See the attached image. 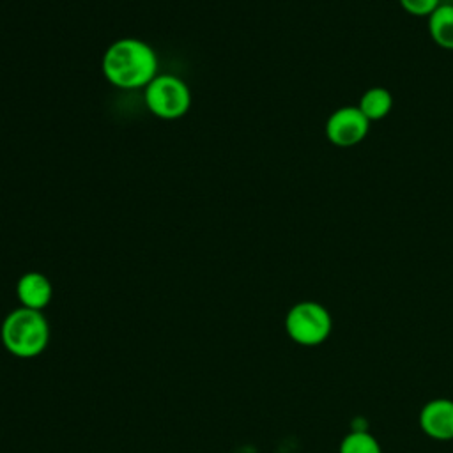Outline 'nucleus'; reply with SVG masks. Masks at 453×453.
<instances>
[{"mask_svg":"<svg viewBox=\"0 0 453 453\" xmlns=\"http://www.w3.org/2000/svg\"><path fill=\"white\" fill-rule=\"evenodd\" d=\"M50 322L39 310L18 306L9 311L0 326V340L9 354L32 359L44 352L50 343Z\"/></svg>","mask_w":453,"mask_h":453,"instance_id":"obj_2","label":"nucleus"},{"mask_svg":"<svg viewBox=\"0 0 453 453\" xmlns=\"http://www.w3.org/2000/svg\"><path fill=\"white\" fill-rule=\"evenodd\" d=\"M426 30L435 46L453 51V4L442 2L426 18Z\"/></svg>","mask_w":453,"mask_h":453,"instance_id":"obj_8","label":"nucleus"},{"mask_svg":"<svg viewBox=\"0 0 453 453\" xmlns=\"http://www.w3.org/2000/svg\"><path fill=\"white\" fill-rule=\"evenodd\" d=\"M285 331L294 343L317 347L329 338L333 319L324 304L317 301H299L290 306L285 315Z\"/></svg>","mask_w":453,"mask_h":453,"instance_id":"obj_3","label":"nucleus"},{"mask_svg":"<svg viewBox=\"0 0 453 453\" xmlns=\"http://www.w3.org/2000/svg\"><path fill=\"white\" fill-rule=\"evenodd\" d=\"M101 69L113 87L145 88L157 74V55L143 39L120 37L103 53Z\"/></svg>","mask_w":453,"mask_h":453,"instance_id":"obj_1","label":"nucleus"},{"mask_svg":"<svg viewBox=\"0 0 453 453\" xmlns=\"http://www.w3.org/2000/svg\"><path fill=\"white\" fill-rule=\"evenodd\" d=\"M338 453H382V448L366 428H352L342 439Z\"/></svg>","mask_w":453,"mask_h":453,"instance_id":"obj_10","label":"nucleus"},{"mask_svg":"<svg viewBox=\"0 0 453 453\" xmlns=\"http://www.w3.org/2000/svg\"><path fill=\"white\" fill-rule=\"evenodd\" d=\"M418 423L430 439L441 442L453 441V400L439 396L426 402L419 411Z\"/></svg>","mask_w":453,"mask_h":453,"instance_id":"obj_6","label":"nucleus"},{"mask_svg":"<svg viewBox=\"0 0 453 453\" xmlns=\"http://www.w3.org/2000/svg\"><path fill=\"white\" fill-rule=\"evenodd\" d=\"M357 108L370 122L382 120L393 108V94L386 87H370L361 94Z\"/></svg>","mask_w":453,"mask_h":453,"instance_id":"obj_9","label":"nucleus"},{"mask_svg":"<svg viewBox=\"0 0 453 453\" xmlns=\"http://www.w3.org/2000/svg\"><path fill=\"white\" fill-rule=\"evenodd\" d=\"M16 297L19 306L42 311L53 297V285L46 274L39 271H28L21 274L16 283Z\"/></svg>","mask_w":453,"mask_h":453,"instance_id":"obj_7","label":"nucleus"},{"mask_svg":"<svg viewBox=\"0 0 453 453\" xmlns=\"http://www.w3.org/2000/svg\"><path fill=\"white\" fill-rule=\"evenodd\" d=\"M400 7L414 18H428L442 0H398Z\"/></svg>","mask_w":453,"mask_h":453,"instance_id":"obj_11","label":"nucleus"},{"mask_svg":"<svg viewBox=\"0 0 453 453\" xmlns=\"http://www.w3.org/2000/svg\"><path fill=\"white\" fill-rule=\"evenodd\" d=\"M147 110L163 120H175L188 113L191 106V90L188 83L170 73H157L143 88Z\"/></svg>","mask_w":453,"mask_h":453,"instance_id":"obj_4","label":"nucleus"},{"mask_svg":"<svg viewBox=\"0 0 453 453\" xmlns=\"http://www.w3.org/2000/svg\"><path fill=\"white\" fill-rule=\"evenodd\" d=\"M370 120L361 113L357 106L345 104L336 108L326 120V138L331 145L349 149L361 143L370 131Z\"/></svg>","mask_w":453,"mask_h":453,"instance_id":"obj_5","label":"nucleus"}]
</instances>
